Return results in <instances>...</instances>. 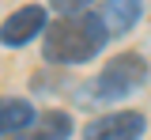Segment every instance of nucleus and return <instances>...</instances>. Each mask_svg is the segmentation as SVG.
Wrapping results in <instances>:
<instances>
[{
    "instance_id": "obj_1",
    "label": "nucleus",
    "mask_w": 151,
    "mask_h": 140,
    "mask_svg": "<svg viewBox=\"0 0 151 140\" xmlns=\"http://www.w3.org/2000/svg\"><path fill=\"white\" fill-rule=\"evenodd\" d=\"M106 45L102 27L94 23L91 12L79 15H60L57 23H45V42H42V57L53 64H83Z\"/></svg>"
},
{
    "instance_id": "obj_2",
    "label": "nucleus",
    "mask_w": 151,
    "mask_h": 140,
    "mask_svg": "<svg viewBox=\"0 0 151 140\" xmlns=\"http://www.w3.org/2000/svg\"><path fill=\"white\" fill-rule=\"evenodd\" d=\"M144 80H147V61L140 53H117V57L106 61L91 95L98 102H117V99H129L136 87H144Z\"/></svg>"
},
{
    "instance_id": "obj_3",
    "label": "nucleus",
    "mask_w": 151,
    "mask_h": 140,
    "mask_svg": "<svg viewBox=\"0 0 151 140\" xmlns=\"http://www.w3.org/2000/svg\"><path fill=\"white\" fill-rule=\"evenodd\" d=\"M144 129H147L144 114H136V110H113V114L94 118L83 129V140H140Z\"/></svg>"
},
{
    "instance_id": "obj_4",
    "label": "nucleus",
    "mask_w": 151,
    "mask_h": 140,
    "mask_svg": "<svg viewBox=\"0 0 151 140\" xmlns=\"http://www.w3.org/2000/svg\"><path fill=\"white\" fill-rule=\"evenodd\" d=\"M42 30H45V8L42 4H27V8H19L15 15H8L0 23V42L8 49H19V45L34 42Z\"/></svg>"
},
{
    "instance_id": "obj_5",
    "label": "nucleus",
    "mask_w": 151,
    "mask_h": 140,
    "mask_svg": "<svg viewBox=\"0 0 151 140\" xmlns=\"http://www.w3.org/2000/svg\"><path fill=\"white\" fill-rule=\"evenodd\" d=\"M94 23L102 27V34H106V42L117 38V34H129L132 27L140 23V15H144V4L140 0H106L98 12H91Z\"/></svg>"
},
{
    "instance_id": "obj_6",
    "label": "nucleus",
    "mask_w": 151,
    "mask_h": 140,
    "mask_svg": "<svg viewBox=\"0 0 151 140\" xmlns=\"http://www.w3.org/2000/svg\"><path fill=\"white\" fill-rule=\"evenodd\" d=\"M34 121V106L27 99H0V140L12 133H27Z\"/></svg>"
},
{
    "instance_id": "obj_7",
    "label": "nucleus",
    "mask_w": 151,
    "mask_h": 140,
    "mask_svg": "<svg viewBox=\"0 0 151 140\" xmlns=\"http://www.w3.org/2000/svg\"><path fill=\"white\" fill-rule=\"evenodd\" d=\"M30 125H34V121H30ZM68 133H72V118L60 114V110H49L45 118H38V125L30 133H23L19 140H68Z\"/></svg>"
},
{
    "instance_id": "obj_8",
    "label": "nucleus",
    "mask_w": 151,
    "mask_h": 140,
    "mask_svg": "<svg viewBox=\"0 0 151 140\" xmlns=\"http://www.w3.org/2000/svg\"><path fill=\"white\" fill-rule=\"evenodd\" d=\"M53 4V12H60V15H79L91 0H49Z\"/></svg>"
}]
</instances>
